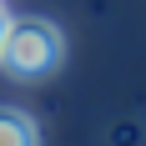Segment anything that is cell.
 I'll list each match as a JSON object with an SVG mask.
<instances>
[{"instance_id":"cell-2","label":"cell","mask_w":146,"mask_h":146,"mask_svg":"<svg viewBox=\"0 0 146 146\" xmlns=\"http://www.w3.org/2000/svg\"><path fill=\"white\" fill-rule=\"evenodd\" d=\"M0 146H40V131L25 111L15 106H0Z\"/></svg>"},{"instance_id":"cell-3","label":"cell","mask_w":146,"mask_h":146,"mask_svg":"<svg viewBox=\"0 0 146 146\" xmlns=\"http://www.w3.org/2000/svg\"><path fill=\"white\" fill-rule=\"evenodd\" d=\"M5 25H10V10H5V5H0V35H5Z\"/></svg>"},{"instance_id":"cell-1","label":"cell","mask_w":146,"mask_h":146,"mask_svg":"<svg viewBox=\"0 0 146 146\" xmlns=\"http://www.w3.org/2000/svg\"><path fill=\"white\" fill-rule=\"evenodd\" d=\"M66 60V35L50 20H10L0 35V66L15 81H45Z\"/></svg>"}]
</instances>
